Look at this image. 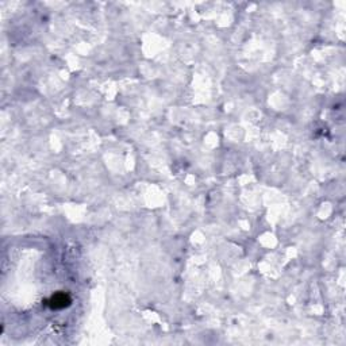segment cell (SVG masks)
I'll return each instance as SVG.
<instances>
[{"instance_id":"1","label":"cell","mask_w":346,"mask_h":346,"mask_svg":"<svg viewBox=\"0 0 346 346\" xmlns=\"http://www.w3.org/2000/svg\"><path fill=\"white\" fill-rule=\"evenodd\" d=\"M47 305L50 308H54V310H61V308H65L68 305H71V298L64 292H57L54 293L53 296L49 299Z\"/></svg>"}]
</instances>
